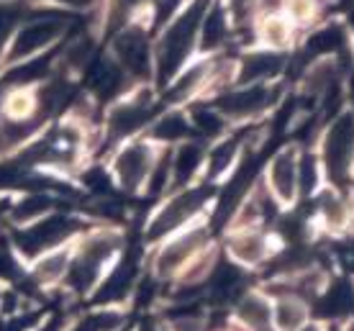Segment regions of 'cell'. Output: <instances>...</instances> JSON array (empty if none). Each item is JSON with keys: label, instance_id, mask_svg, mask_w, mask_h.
I'll use <instances>...</instances> for the list:
<instances>
[{"label": "cell", "instance_id": "cell-11", "mask_svg": "<svg viewBox=\"0 0 354 331\" xmlns=\"http://www.w3.org/2000/svg\"><path fill=\"white\" fill-rule=\"evenodd\" d=\"M113 59L136 85L154 82V44L142 26H126L115 31Z\"/></svg>", "mask_w": 354, "mask_h": 331}, {"label": "cell", "instance_id": "cell-7", "mask_svg": "<svg viewBox=\"0 0 354 331\" xmlns=\"http://www.w3.org/2000/svg\"><path fill=\"white\" fill-rule=\"evenodd\" d=\"M301 152L303 144L288 142L277 146L262 164V182L280 208L301 203Z\"/></svg>", "mask_w": 354, "mask_h": 331}, {"label": "cell", "instance_id": "cell-20", "mask_svg": "<svg viewBox=\"0 0 354 331\" xmlns=\"http://www.w3.org/2000/svg\"><path fill=\"white\" fill-rule=\"evenodd\" d=\"M70 262L72 254L67 249H62V247L39 254L34 265V283H39V285H54V283L64 280L67 269H70Z\"/></svg>", "mask_w": 354, "mask_h": 331}, {"label": "cell", "instance_id": "cell-10", "mask_svg": "<svg viewBox=\"0 0 354 331\" xmlns=\"http://www.w3.org/2000/svg\"><path fill=\"white\" fill-rule=\"evenodd\" d=\"M144 275V262L139 249H124L118 260L106 269L97 287L93 290V303L95 305H124L136 293V285Z\"/></svg>", "mask_w": 354, "mask_h": 331}, {"label": "cell", "instance_id": "cell-13", "mask_svg": "<svg viewBox=\"0 0 354 331\" xmlns=\"http://www.w3.org/2000/svg\"><path fill=\"white\" fill-rule=\"evenodd\" d=\"M64 23H67L64 16H39L34 21H28L21 31H16L8 59L10 62H24L28 57L41 54L46 46H52L64 34Z\"/></svg>", "mask_w": 354, "mask_h": 331}, {"label": "cell", "instance_id": "cell-30", "mask_svg": "<svg viewBox=\"0 0 354 331\" xmlns=\"http://www.w3.org/2000/svg\"><path fill=\"white\" fill-rule=\"evenodd\" d=\"M34 331H62V321H59V319H52L49 323H41V326Z\"/></svg>", "mask_w": 354, "mask_h": 331}, {"label": "cell", "instance_id": "cell-5", "mask_svg": "<svg viewBox=\"0 0 354 331\" xmlns=\"http://www.w3.org/2000/svg\"><path fill=\"white\" fill-rule=\"evenodd\" d=\"M211 103L223 116L229 118L231 126H247L265 121L280 106V88L274 82H244L231 85L229 90L218 93Z\"/></svg>", "mask_w": 354, "mask_h": 331}, {"label": "cell", "instance_id": "cell-34", "mask_svg": "<svg viewBox=\"0 0 354 331\" xmlns=\"http://www.w3.org/2000/svg\"><path fill=\"white\" fill-rule=\"evenodd\" d=\"M352 188H354V185H352Z\"/></svg>", "mask_w": 354, "mask_h": 331}, {"label": "cell", "instance_id": "cell-1", "mask_svg": "<svg viewBox=\"0 0 354 331\" xmlns=\"http://www.w3.org/2000/svg\"><path fill=\"white\" fill-rule=\"evenodd\" d=\"M211 0H187L185 8L177 10L162 28L154 44V82L165 88L177 72L193 62L198 52L201 21Z\"/></svg>", "mask_w": 354, "mask_h": 331}, {"label": "cell", "instance_id": "cell-9", "mask_svg": "<svg viewBox=\"0 0 354 331\" xmlns=\"http://www.w3.org/2000/svg\"><path fill=\"white\" fill-rule=\"evenodd\" d=\"M277 247L280 242L272 234V229L244 226V229H226L221 252L239 267L249 269V272H262L267 262L272 260Z\"/></svg>", "mask_w": 354, "mask_h": 331}, {"label": "cell", "instance_id": "cell-22", "mask_svg": "<svg viewBox=\"0 0 354 331\" xmlns=\"http://www.w3.org/2000/svg\"><path fill=\"white\" fill-rule=\"evenodd\" d=\"M52 54H36V57H28V59H24L21 64H16L13 70L6 75V82L8 85H18V88H28L31 82H39L44 80L46 75L52 72Z\"/></svg>", "mask_w": 354, "mask_h": 331}, {"label": "cell", "instance_id": "cell-23", "mask_svg": "<svg viewBox=\"0 0 354 331\" xmlns=\"http://www.w3.org/2000/svg\"><path fill=\"white\" fill-rule=\"evenodd\" d=\"M54 206H57V198L52 193L34 190L21 203H16V208H13V221L16 224H34L39 218H44L46 214H52Z\"/></svg>", "mask_w": 354, "mask_h": 331}, {"label": "cell", "instance_id": "cell-15", "mask_svg": "<svg viewBox=\"0 0 354 331\" xmlns=\"http://www.w3.org/2000/svg\"><path fill=\"white\" fill-rule=\"evenodd\" d=\"M313 319L321 323H339L354 314V278H328L319 298L310 303Z\"/></svg>", "mask_w": 354, "mask_h": 331}, {"label": "cell", "instance_id": "cell-4", "mask_svg": "<svg viewBox=\"0 0 354 331\" xmlns=\"http://www.w3.org/2000/svg\"><path fill=\"white\" fill-rule=\"evenodd\" d=\"M211 224H208V216L198 218L193 224H187L185 229L169 234L162 242L154 244L149 257V272L151 278H157L160 283H172L180 275V269L185 267L187 262L193 260L201 249H205L211 244Z\"/></svg>", "mask_w": 354, "mask_h": 331}, {"label": "cell", "instance_id": "cell-24", "mask_svg": "<svg viewBox=\"0 0 354 331\" xmlns=\"http://www.w3.org/2000/svg\"><path fill=\"white\" fill-rule=\"evenodd\" d=\"M234 31H247L259 18V0H221Z\"/></svg>", "mask_w": 354, "mask_h": 331}, {"label": "cell", "instance_id": "cell-14", "mask_svg": "<svg viewBox=\"0 0 354 331\" xmlns=\"http://www.w3.org/2000/svg\"><path fill=\"white\" fill-rule=\"evenodd\" d=\"M229 323L236 331H274L272 296L259 285H252L229 308Z\"/></svg>", "mask_w": 354, "mask_h": 331}, {"label": "cell", "instance_id": "cell-2", "mask_svg": "<svg viewBox=\"0 0 354 331\" xmlns=\"http://www.w3.org/2000/svg\"><path fill=\"white\" fill-rule=\"evenodd\" d=\"M218 196V188L211 182H193L187 188H177L160 198V203L154 206V211L147 218L144 226V239L149 244L162 242L169 234L185 229L187 224H193L198 218H205L208 208H213Z\"/></svg>", "mask_w": 354, "mask_h": 331}, {"label": "cell", "instance_id": "cell-33", "mask_svg": "<svg viewBox=\"0 0 354 331\" xmlns=\"http://www.w3.org/2000/svg\"><path fill=\"white\" fill-rule=\"evenodd\" d=\"M160 326H162V323H160ZM162 331H165V329H162Z\"/></svg>", "mask_w": 354, "mask_h": 331}, {"label": "cell", "instance_id": "cell-6", "mask_svg": "<svg viewBox=\"0 0 354 331\" xmlns=\"http://www.w3.org/2000/svg\"><path fill=\"white\" fill-rule=\"evenodd\" d=\"M157 152H160V144H154L144 134L118 144L113 160H111V167H108L115 188L124 190L126 196H144Z\"/></svg>", "mask_w": 354, "mask_h": 331}, {"label": "cell", "instance_id": "cell-17", "mask_svg": "<svg viewBox=\"0 0 354 331\" xmlns=\"http://www.w3.org/2000/svg\"><path fill=\"white\" fill-rule=\"evenodd\" d=\"M285 64H288L285 52H272V49L257 46L254 52H247L236 62V82L234 85H244V82H277V77L285 72Z\"/></svg>", "mask_w": 354, "mask_h": 331}, {"label": "cell", "instance_id": "cell-32", "mask_svg": "<svg viewBox=\"0 0 354 331\" xmlns=\"http://www.w3.org/2000/svg\"><path fill=\"white\" fill-rule=\"evenodd\" d=\"M218 331H236V329H234V326L229 323V326H223V329H218Z\"/></svg>", "mask_w": 354, "mask_h": 331}, {"label": "cell", "instance_id": "cell-26", "mask_svg": "<svg viewBox=\"0 0 354 331\" xmlns=\"http://www.w3.org/2000/svg\"><path fill=\"white\" fill-rule=\"evenodd\" d=\"M62 59L67 64V70L72 72L85 70L90 64V59H93V44H90L88 39H77V41H72L62 52Z\"/></svg>", "mask_w": 354, "mask_h": 331}, {"label": "cell", "instance_id": "cell-28", "mask_svg": "<svg viewBox=\"0 0 354 331\" xmlns=\"http://www.w3.org/2000/svg\"><path fill=\"white\" fill-rule=\"evenodd\" d=\"M41 311H21L10 314L8 319L0 321V331H34V326L41 321Z\"/></svg>", "mask_w": 354, "mask_h": 331}, {"label": "cell", "instance_id": "cell-21", "mask_svg": "<svg viewBox=\"0 0 354 331\" xmlns=\"http://www.w3.org/2000/svg\"><path fill=\"white\" fill-rule=\"evenodd\" d=\"M126 323V311L121 305H97L90 314L72 323L70 331H115Z\"/></svg>", "mask_w": 354, "mask_h": 331}, {"label": "cell", "instance_id": "cell-25", "mask_svg": "<svg viewBox=\"0 0 354 331\" xmlns=\"http://www.w3.org/2000/svg\"><path fill=\"white\" fill-rule=\"evenodd\" d=\"M319 0H283V13L290 18L292 23H310L313 18L319 16Z\"/></svg>", "mask_w": 354, "mask_h": 331}, {"label": "cell", "instance_id": "cell-8", "mask_svg": "<svg viewBox=\"0 0 354 331\" xmlns=\"http://www.w3.org/2000/svg\"><path fill=\"white\" fill-rule=\"evenodd\" d=\"M313 206H310V218L316 231L324 236H349L354 229V196L349 188H339L331 182H324L313 196Z\"/></svg>", "mask_w": 354, "mask_h": 331}, {"label": "cell", "instance_id": "cell-16", "mask_svg": "<svg viewBox=\"0 0 354 331\" xmlns=\"http://www.w3.org/2000/svg\"><path fill=\"white\" fill-rule=\"evenodd\" d=\"M205 154H208V142L198 136H190L172 146V190L187 188L203 180Z\"/></svg>", "mask_w": 354, "mask_h": 331}, {"label": "cell", "instance_id": "cell-18", "mask_svg": "<svg viewBox=\"0 0 354 331\" xmlns=\"http://www.w3.org/2000/svg\"><path fill=\"white\" fill-rule=\"evenodd\" d=\"M257 31V44L262 49H272V52H288L295 44V23L285 13H262L254 23Z\"/></svg>", "mask_w": 354, "mask_h": 331}, {"label": "cell", "instance_id": "cell-12", "mask_svg": "<svg viewBox=\"0 0 354 331\" xmlns=\"http://www.w3.org/2000/svg\"><path fill=\"white\" fill-rule=\"evenodd\" d=\"M80 229L82 224L77 218L64 214H54L52 211L44 218H39L34 224H26V229H21L16 234V244L26 257H39L44 252L62 247L72 234H77Z\"/></svg>", "mask_w": 354, "mask_h": 331}, {"label": "cell", "instance_id": "cell-31", "mask_svg": "<svg viewBox=\"0 0 354 331\" xmlns=\"http://www.w3.org/2000/svg\"><path fill=\"white\" fill-rule=\"evenodd\" d=\"M115 331H136V329H131V326H129V323H124V326H121V329H115Z\"/></svg>", "mask_w": 354, "mask_h": 331}, {"label": "cell", "instance_id": "cell-29", "mask_svg": "<svg viewBox=\"0 0 354 331\" xmlns=\"http://www.w3.org/2000/svg\"><path fill=\"white\" fill-rule=\"evenodd\" d=\"M16 275H18L16 260L8 254V249L0 247V278H16Z\"/></svg>", "mask_w": 354, "mask_h": 331}, {"label": "cell", "instance_id": "cell-19", "mask_svg": "<svg viewBox=\"0 0 354 331\" xmlns=\"http://www.w3.org/2000/svg\"><path fill=\"white\" fill-rule=\"evenodd\" d=\"M313 321L310 303L295 296H272V326L274 331H301Z\"/></svg>", "mask_w": 354, "mask_h": 331}, {"label": "cell", "instance_id": "cell-3", "mask_svg": "<svg viewBox=\"0 0 354 331\" xmlns=\"http://www.w3.org/2000/svg\"><path fill=\"white\" fill-rule=\"evenodd\" d=\"M316 154L324 167V178L331 185L352 188L354 185V113L346 106L321 126Z\"/></svg>", "mask_w": 354, "mask_h": 331}, {"label": "cell", "instance_id": "cell-27", "mask_svg": "<svg viewBox=\"0 0 354 331\" xmlns=\"http://www.w3.org/2000/svg\"><path fill=\"white\" fill-rule=\"evenodd\" d=\"M18 21H21V8L16 3H0V52L8 44V36L16 31Z\"/></svg>", "mask_w": 354, "mask_h": 331}]
</instances>
